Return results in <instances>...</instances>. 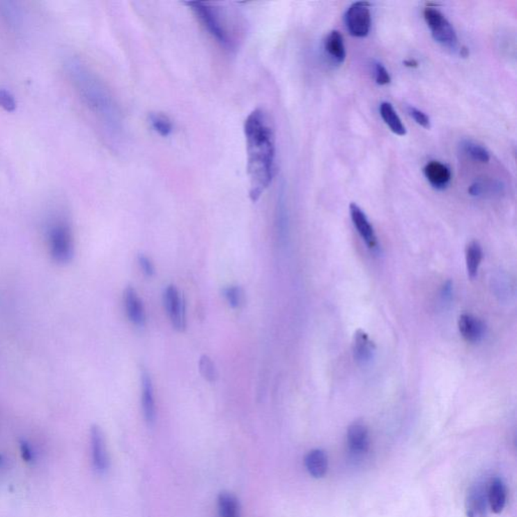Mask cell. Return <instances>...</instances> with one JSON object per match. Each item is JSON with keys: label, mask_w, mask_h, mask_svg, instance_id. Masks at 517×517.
Segmentation results:
<instances>
[{"label": "cell", "mask_w": 517, "mask_h": 517, "mask_svg": "<svg viewBox=\"0 0 517 517\" xmlns=\"http://www.w3.org/2000/svg\"><path fill=\"white\" fill-rule=\"evenodd\" d=\"M249 195L257 202L273 181L276 167L275 125L269 112L254 109L245 121Z\"/></svg>", "instance_id": "cell-1"}, {"label": "cell", "mask_w": 517, "mask_h": 517, "mask_svg": "<svg viewBox=\"0 0 517 517\" xmlns=\"http://www.w3.org/2000/svg\"><path fill=\"white\" fill-rule=\"evenodd\" d=\"M67 72L78 95L112 139L123 134L120 109L105 83L77 57L67 60Z\"/></svg>", "instance_id": "cell-2"}, {"label": "cell", "mask_w": 517, "mask_h": 517, "mask_svg": "<svg viewBox=\"0 0 517 517\" xmlns=\"http://www.w3.org/2000/svg\"><path fill=\"white\" fill-rule=\"evenodd\" d=\"M200 24L220 48L237 51L240 42V24L231 11L208 2H186Z\"/></svg>", "instance_id": "cell-3"}, {"label": "cell", "mask_w": 517, "mask_h": 517, "mask_svg": "<svg viewBox=\"0 0 517 517\" xmlns=\"http://www.w3.org/2000/svg\"><path fill=\"white\" fill-rule=\"evenodd\" d=\"M49 252L52 258L59 264H66L74 256V240L71 226L66 219L57 217L47 229Z\"/></svg>", "instance_id": "cell-4"}, {"label": "cell", "mask_w": 517, "mask_h": 517, "mask_svg": "<svg viewBox=\"0 0 517 517\" xmlns=\"http://www.w3.org/2000/svg\"><path fill=\"white\" fill-rule=\"evenodd\" d=\"M424 17L435 42L448 50L458 51L460 49L455 29L440 10L433 6H426Z\"/></svg>", "instance_id": "cell-5"}, {"label": "cell", "mask_w": 517, "mask_h": 517, "mask_svg": "<svg viewBox=\"0 0 517 517\" xmlns=\"http://www.w3.org/2000/svg\"><path fill=\"white\" fill-rule=\"evenodd\" d=\"M371 4L367 1H358L348 8L345 15V24L350 36L355 38L367 37L372 24L370 11Z\"/></svg>", "instance_id": "cell-6"}, {"label": "cell", "mask_w": 517, "mask_h": 517, "mask_svg": "<svg viewBox=\"0 0 517 517\" xmlns=\"http://www.w3.org/2000/svg\"><path fill=\"white\" fill-rule=\"evenodd\" d=\"M163 302L173 327L178 332H183L186 327L185 301L183 294H181L174 285H170L164 291Z\"/></svg>", "instance_id": "cell-7"}, {"label": "cell", "mask_w": 517, "mask_h": 517, "mask_svg": "<svg viewBox=\"0 0 517 517\" xmlns=\"http://www.w3.org/2000/svg\"><path fill=\"white\" fill-rule=\"evenodd\" d=\"M90 447L94 469L98 473H105L109 469V460L105 435L100 426H93L90 429Z\"/></svg>", "instance_id": "cell-8"}, {"label": "cell", "mask_w": 517, "mask_h": 517, "mask_svg": "<svg viewBox=\"0 0 517 517\" xmlns=\"http://www.w3.org/2000/svg\"><path fill=\"white\" fill-rule=\"evenodd\" d=\"M350 215L353 224L361 236L362 240L365 242L369 249L376 251L378 249V240H377L374 228L369 222L367 215L364 213L363 209L360 208L358 204L350 203Z\"/></svg>", "instance_id": "cell-9"}, {"label": "cell", "mask_w": 517, "mask_h": 517, "mask_svg": "<svg viewBox=\"0 0 517 517\" xmlns=\"http://www.w3.org/2000/svg\"><path fill=\"white\" fill-rule=\"evenodd\" d=\"M458 327L461 336L470 344L480 343L486 334L485 323L473 314H462L458 318Z\"/></svg>", "instance_id": "cell-10"}, {"label": "cell", "mask_w": 517, "mask_h": 517, "mask_svg": "<svg viewBox=\"0 0 517 517\" xmlns=\"http://www.w3.org/2000/svg\"><path fill=\"white\" fill-rule=\"evenodd\" d=\"M347 444L350 454L355 457H362L370 448L369 431L361 422H355L348 429Z\"/></svg>", "instance_id": "cell-11"}, {"label": "cell", "mask_w": 517, "mask_h": 517, "mask_svg": "<svg viewBox=\"0 0 517 517\" xmlns=\"http://www.w3.org/2000/svg\"><path fill=\"white\" fill-rule=\"evenodd\" d=\"M376 346L367 332L358 330L353 337V355L361 365L370 363L375 356Z\"/></svg>", "instance_id": "cell-12"}, {"label": "cell", "mask_w": 517, "mask_h": 517, "mask_svg": "<svg viewBox=\"0 0 517 517\" xmlns=\"http://www.w3.org/2000/svg\"><path fill=\"white\" fill-rule=\"evenodd\" d=\"M424 176L435 190H446L451 183L452 171L446 164L438 161H431L424 166Z\"/></svg>", "instance_id": "cell-13"}, {"label": "cell", "mask_w": 517, "mask_h": 517, "mask_svg": "<svg viewBox=\"0 0 517 517\" xmlns=\"http://www.w3.org/2000/svg\"><path fill=\"white\" fill-rule=\"evenodd\" d=\"M123 302L130 321L138 327H144L146 323L145 309L138 293L132 286L127 287L123 292Z\"/></svg>", "instance_id": "cell-14"}, {"label": "cell", "mask_w": 517, "mask_h": 517, "mask_svg": "<svg viewBox=\"0 0 517 517\" xmlns=\"http://www.w3.org/2000/svg\"><path fill=\"white\" fill-rule=\"evenodd\" d=\"M141 408L144 417L148 424H153L156 420V406H155L154 388L149 373L143 370L141 373Z\"/></svg>", "instance_id": "cell-15"}, {"label": "cell", "mask_w": 517, "mask_h": 517, "mask_svg": "<svg viewBox=\"0 0 517 517\" xmlns=\"http://www.w3.org/2000/svg\"><path fill=\"white\" fill-rule=\"evenodd\" d=\"M487 502L490 509L498 514L503 511L507 505V487L500 478L492 479L487 489Z\"/></svg>", "instance_id": "cell-16"}, {"label": "cell", "mask_w": 517, "mask_h": 517, "mask_svg": "<svg viewBox=\"0 0 517 517\" xmlns=\"http://www.w3.org/2000/svg\"><path fill=\"white\" fill-rule=\"evenodd\" d=\"M325 51L327 56L336 64H343L347 58L343 36L338 31H332L325 40Z\"/></svg>", "instance_id": "cell-17"}, {"label": "cell", "mask_w": 517, "mask_h": 517, "mask_svg": "<svg viewBox=\"0 0 517 517\" xmlns=\"http://www.w3.org/2000/svg\"><path fill=\"white\" fill-rule=\"evenodd\" d=\"M304 465L312 477H325L328 469L327 455L323 449H312L305 456Z\"/></svg>", "instance_id": "cell-18"}, {"label": "cell", "mask_w": 517, "mask_h": 517, "mask_svg": "<svg viewBox=\"0 0 517 517\" xmlns=\"http://www.w3.org/2000/svg\"><path fill=\"white\" fill-rule=\"evenodd\" d=\"M380 116H381L382 120L384 123L387 125L391 132H394L397 136L403 137L406 134V129L404 127L403 123H402L401 118L398 116L397 112L395 111L394 107L387 101H384L380 105L379 107Z\"/></svg>", "instance_id": "cell-19"}, {"label": "cell", "mask_w": 517, "mask_h": 517, "mask_svg": "<svg viewBox=\"0 0 517 517\" xmlns=\"http://www.w3.org/2000/svg\"><path fill=\"white\" fill-rule=\"evenodd\" d=\"M484 488L474 487L468 495L467 516L477 517L483 516L486 509L487 494ZM488 503V502H487Z\"/></svg>", "instance_id": "cell-20"}, {"label": "cell", "mask_w": 517, "mask_h": 517, "mask_svg": "<svg viewBox=\"0 0 517 517\" xmlns=\"http://www.w3.org/2000/svg\"><path fill=\"white\" fill-rule=\"evenodd\" d=\"M468 275L474 279L478 275L479 268L483 260V249L477 240L469 242L465 252Z\"/></svg>", "instance_id": "cell-21"}, {"label": "cell", "mask_w": 517, "mask_h": 517, "mask_svg": "<svg viewBox=\"0 0 517 517\" xmlns=\"http://www.w3.org/2000/svg\"><path fill=\"white\" fill-rule=\"evenodd\" d=\"M219 517H240V502L231 492H222L217 498Z\"/></svg>", "instance_id": "cell-22"}, {"label": "cell", "mask_w": 517, "mask_h": 517, "mask_svg": "<svg viewBox=\"0 0 517 517\" xmlns=\"http://www.w3.org/2000/svg\"><path fill=\"white\" fill-rule=\"evenodd\" d=\"M149 123L152 130L161 136L162 138H168L174 130L172 121L166 114L160 112H153L149 116Z\"/></svg>", "instance_id": "cell-23"}, {"label": "cell", "mask_w": 517, "mask_h": 517, "mask_svg": "<svg viewBox=\"0 0 517 517\" xmlns=\"http://www.w3.org/2000/svg\"><path fill=\"white\" fill-rule=\"evenodd\" d=\"M463 152L474 161L479 163H488L490 161V153L486 148L472 141H464L461 145Z\"/></svg>", "instance_id": "cell-24"}, {"label": "cell", "mask_w": 517, "mask_h": 517, "mask_svg": "<svg viewBox=\"0 0 517 517\" xmlns=\"http://www.w3.org/2000/svg\"><path fill=\"white\" fill-rule=\"evenodd\" d=\"M0 15L11 26H19L22 15L17 3L13 1H0Z\"/></svg>", "instance_id": "cell-25"}, {"label": "cell", "mask_w": 517, "mask_h": 517, "mask_svg": "<svg viewBox=\"0 0 517 517\" xmlns=\"http://www.w3.org/2000/svg\"><path fill=\"white\" fill-rule=\"evenodd\" d=\"M503 190V186L500 183H493V182L477 181L470 186L468 192L471 196L479 197L483 196L486 193H497Z\"/></svg>", "instance_id": "cell-26"}, {"label": "cell", "mask_w": 517, "mask_h": 517, "mask_svg": "<svg viewBox=\"0 0 517 517\" xmlns=\"http://www.w3.org/2000/svg\"><path fill=\"white\" fill-rule=\"evenodd\" d=\"M199 366L200 374L206 381L213 383L217 380V368H215L213 360L209 358L208 356L203 355V356L200 357Z\"/></svg>", "instance_id": "cell-27"}, {"label": "cell", "mask_w": 517, "mask_h": 517, "mask_svg": "<svg viewBox=\"0 0 517 517\" xmlns=\"http://www.w3.org/2000/svg\"><path fill=\"white\" fill-rule=\"evenodd\" d=\"M224 295L233 309L240 307L242 301V291L240 287L229 286L224 289Z\"/></svg>", "instance_id": "cell-28"}, {"label": "cell", "mask_w": 517, "mask_h": 517, "mask_svg": "<svg viewBox=\"0 0 517 517\" xmlns=\"http://www.w3.org/2000/svg\"><path fill=\"white\" fill-rule=\"evenodd\" d=\"M408 112L409 116L415 120L417 125L420 127L424 128V129H431V118H429L428 114H424L422 110L417 109L415 107H408Z\"/></svg>", "instance_id": "cell-29"}, {"label": "cell", "mask_w": 517, "mask_h": 517, "mask_svg": "<svg viewBox=\"0 0 517 517\" xmlns=\"http://www.w3.org/2000/svg\"><path fill=\"white\" fill-rule=\"evenodd\" d=\"M0 107L8 112H13L17 109L15 96L8 90L0 89Z\"/></svg>", "instance_id": "cell-30"}, {"label": "cell", "mask_w": 517, "mask_h": 517, "mask_svg": "<svg viewBox=\"0 0 517 517\" xmlns=\"http://www.w3.org/2000/svg\"><path fill=\"white\" fill-rule=\"evenodd\" d=\"M374 72L377 84L384 86V85H387L391 82L390 74L381 63H375Z\"/></svg>", "instance_id": "cell-31"}, {"label": "cell", "mask_w": 517, "mask_h": 517, "mask_svg": "<svg viewBox=\"0 0 517 517\" xmlns=\"http://www.w3.org/2000/svg\"><path fill=\"white\" fill-rule=\"evenodd\" d=\"M20 455L26 463H33L36 461V452L30 442L26 440H22L20 444Z\"/></svg>", "instance_id": "cell-32"}, {"label": "cell", "mask_w": 517, "mask_h": 517, "mask_svg": "<svg viewBox=\"0 0 517 517\" xmlns=\"http://www.w3.org/2000/svg\"><path fill=\"white\" fill-rule=\"evenodd\" d=\"M138 260L139 267L143 270L145 275H147L148 277H152V276H154L155 267L154 265H153L152 261H151L147 256L141 255V254H139Z\"/></svg>", "instance_id": "cell-33"}, {"label": "cell", "mask_w": 517, "mask_h": 517, "mask_svg": "<svg viewBox=\"0 0 517 517\" xmlns=\"http://www.w3.org/2000/svg\"><path fill=\"white\" fill-rule=\"evenodd\" d=\"M452 291H453V288H452V283L448 282L447 284H445L444 288H442V295H444V298L446 299L451 298Z\"/></svg>", "instance_id": "cell-34"}, {"label": "cell", "mask_w": 517, "mask_h": 517, "mask_svg": "<svg viewBox=\"0 0 517 517\" xmlns=\"http://www.w3.org/2000/svg\"><path fill=\"white\" fill-rule=\"evenodd\" d=\"M404 66L408 67V68H417L418 62L417 60H406L403 62Z\"/></svg>", "instance_id": "cell-35"}, {"label": "cell", "mask_w": 517, "mask_h": 517, "mask_svg": "<svg viewBox=\"0 0 517 517\" xmlns=\"http://www.w3.org/2000/svg\"><path fill=\"white\" fill-rule=\"evenodd\" d=\"M458 52H460V55L462 56V57L466 58L469 56V50H468L466 47H461V48L458 49Z\"/></svg>", "instance_id": "cell-36"}, {"label": "cell", "mask_w": 517, "mask_h": 517, "mask_svg": "<svg viewBox=\"0 0 517 517\" xmlns=\"http://www.w3.org/2000/svg\"><path fill=\"white\" fill-rule=\"evenodd\" d=\"M4 466H6V458L0 454V470L3 469Z\"/></svg>", "instance_id": "cell-37"}]
</instances>
